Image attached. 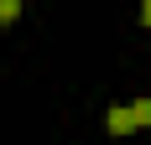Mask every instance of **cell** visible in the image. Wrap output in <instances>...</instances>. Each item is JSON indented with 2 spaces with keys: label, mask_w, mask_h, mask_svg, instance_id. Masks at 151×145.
<instances>
[{
  "label": "cell",
  "mask_w": 151,
  "mask_h": 145,
  "mask_svg": "<svg viewBox=\"0 0 151 145\" xmlns=\"http://www.w3.org/2000/svg\"><path fill=\"white\" fill-rule=\"evenodd\" d=\"M104 130H109V135L151 130V93H146V99H130V104H115V109L104 114Z\"/></svg>",
  "instance_id": "cell-1"
},
{
  "label": "cell",
  "mask_w": 151,
  "mask_h": 145,
  "mask_svg": "<svg viewBox=\"0 0 151 145\" xmlns=\"http://www.w3.org/2000/svg\"><path fill=\"white\" fill-rule=\"evenodd\" d=\"M21 21V0H0V26H16Z\"/></svg>",
  "instance_id": "cell-2"
},
{
  "label": "cell",
  "mask_w": 151,
  "mask_h": 145,
  "mask_svg": "<svg viewBox=\"0 0 151 145\" xmlns=\"http://www.w3.org/2000/svg\"><path fill=\"white\" fill-rule=\"evenodd\" d=\"M141 26H151V0H141Z\"/></svg>",
  "instance_id": "cell-3"
}]
</instances>
